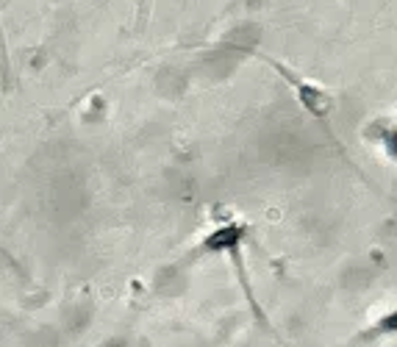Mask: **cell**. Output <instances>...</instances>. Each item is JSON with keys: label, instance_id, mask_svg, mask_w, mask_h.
<instances>
[{"label": "cell", "instance_id": "6da1fadb", "mask_svg": "<svg viewBox=\"0 0 397 347\" xmlns=\"http://www.w3.org/2000/svg\"><path fill=\"white\" fill-rule=\"evenodd\" d=\"M245 239H247V228L242 225V222H225V225L214 228V231L203 239L200 248L209 250V253H228L234 267H236V278H239V284H242V292H245L247 300L253 303L256 314L261 317V311H258V305H256V297H253V289H250V281H247L245 261H242V245H245Z\"/></svg>", "mask_w": 397, "mask_h": 347}, {"label": "cell", "instance_id": "7a4b0ae2", "mask_svg": "<svg viewBox=\"0 0 397 347\" xmlns=\"http://www.w3.org/2000/svg\"><path fill=\"white\" fill-rule=\"evenodd\" d=\"M261 58H264L267 64H272V67H275L278 73L283 75V81H286V84L294 89V95H297V103L303 106V109L309 111L311 117H317V120L325 125V122H328L330 109H334V100H330L328 92L319 89V86H314V84H309V81H303L297 73H292L286 64L275 61V58H270V56H261Z\"/></svg>", "mask_w": 397, "mask_h": 347}, {"label": "cell", "instance_id": "3957f363", "mask_svg": "<svg viewBox=\"0 0 397 347\" xmlns=\"http://www.w3.org/2000/svg\"><path fill=\"white\" fill-rule=\"evenodd\" d=\"M397 333V308H392L389 314H383L370 331L364 333V339H378V336H392Z\"/></svg>", "mask_w": 397, "mask_h": 347}]
</instances>
